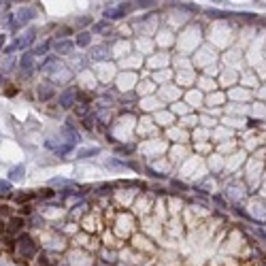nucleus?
<instances>
[{"mask_svg":"<svg viewBox=\"0 0 266 266\" xmlns=\"http://www.w3.org/2000/svg\"><path fill=\"white\" fill-rule=\"evenodd\" d=\"M17 251H19V256L21 258H34L36 253H39V247H36V243H34V238L32 236H28V234H19L17 236Z\"/></svg>","mask_w":266,"mask_h":266,"instance_id":"f257e3e1","label":"nucleus"},{"mask_svg":"<svg viewBox=\"0 0 266 266\" xmlns=\"http://www.w3.org/2000/svg\"><path fill=\"white\" fill-rule=\"evenodd\" d=\"M77 100H79V94L75 88H68L62 92V96H60V107L62 109H70V107H77Z\"/></svg>","mask_w":266,"mask_h":266,"instance_id":"f03ea898","label":"nucleus"},{"mask_svg":"<svg viewBox=\"0 0 266 266\" xmlns=\"http://www.w3.org/2000/svg\"><path fill=\"white\" fill-rule=\"evenodd\" d=\"M23 226H26V220H23L21 215H13L11 220L7 222V234H17V232H21L23 230Z\"/></svg>","mask_w":266,"mask_h":266,"instance_id":"7ed1b4c3","label":"nucleus"},{"mask_svg":"<svg viewBox=\"0 0 266 266\" xmlns=\"http://www.w3.org/2000/svg\"><path fill=\"white\" fill-rule=\"evenodd\" d=\"M130 9H132V7H130L128 3H124L122 7H117V9H107V11H104V17H107V19H122V17L128 15Z\"/></svg>","mask_w":266,"mask_h":266,"instance_id":"20e7f679","label":"nucleus"},{"mask_svg":"<svg viewBox=\"0 0 266 266\" xmlns=\"http://www.w3.org/2000/svg\"><path fill=\"white\" fill-rule=\"evenodd\" d=\"M54 49L58 56H68L72 49H75V43L68 41V39H62V41H56L54 43Z\"/></svg>","mask_w":266,"mask_h":266,"instance_id":"39448f33","label":"nucleus"},{"mask_svg":"<svg viewBox=\"0 0 266 266\" xmlns=\"http://www.w3.org/2000/svg\"><path fill=\"white\" fill-rule=\"evenodd\" d=\"M36 90H39V98L41 100H51L54 96H56V92H54V88L49 86V83H47V86H45V83H41Z\"/></svg>","mask_w":266,"mask_h":266,"instance_id":"423d86ee","label":"nucleus"},{"mask_svg":"<svg viewBox=\"0 0 266 266\" xmlns=\"http://www.w3.org/2000/svg\"><path fill=\"white\" fill-rule=\"evenodd\" d=\"M19 64H21V68H23V70L32 72V70H34V54H32V51L23 54V56H21V62H19Z\"/></svg>","mask_w":266,"mask_h":266,"instance_id":"0eeeda50","label":"nucleus"},{"mask_svg":"<svg viewBox=\"0 0 266 266\" xmlns=\"http://www.w3.org/2000/svg\"><path fill=\"white\" fill-rule=\"evenodd\" d=\"M32 39H34V30H28L23 36H19V39L15 41L17 43V49H23V47H28L30 43H32Z\"/></svg>","mask_w":266,"mask_h":266,"instance_id":"6e6552de","label":"nucleus"},{"mask_svg":"<svg viewBox=\"0 0 266 266\" xmlns=\"http://www.w3.org/2000/svg\"><path fill=\"white\" fill-rule=\"evenodd\" d=\"M34 15H36L34 9H21L19 13H17V21H19V23H26V21L34 19Z\"/></svg>","mask_w":266,"mask_h":266,"instance_id":"1a4fd4ad","label":"nucleus"},{"mask_svg":"<svg viewBox=\"0 0 266 266\" xmlns=\"http://www.w3.org/2000/svg\"><path fill=\"white\" fill-rule=\"evenodd\" d=\"M107 56H109V47H107V45L96 47V49L92 51V58H94V60H104Z\"/></svg>","mask_w":266,"mask_h":266,"instance_id":"9d476101","label":"nucleus"},{"mask_svg":"<svg viewBox=\"0 0 266 266\" xmlns=\"http://www.w3.org/2000/svg\"><path fill=\"white\" fill-rule=\"evenodd\" d=\"M90 43H92V34H90V32H79L75 45H79V47H88Z\"/></svg>","mask_w":266,"mask_h":266,"instance_id":"9b49d317","label":"nucleus"},{"mask_svg":"<svg viewBox=\"0 0 266 266\" xmlns=\"http://www.w3.org/2000/svg\"><path fill=\"white\" fill-rule=\"evenodd\" d=\"M21 177H23V166H21V164L15 166L13 171L9 173V181H21Z\"/></svg>","mask_w":266,"mask_h":266,"instance_id":"f8f14e48","label":"nucleus"},{"mask_svg":"<svg viewBox=\"0 0 266 266\" xmlns=\"http://www.w3.org/2000/svg\"><path fill=\"white\" fill-rule=\"evenodd\" d=\"M0 217H9V220L13 217V211H11L9 204H3V207H0Z\"/></svg>","mask_w":266,"mask_h":266,"instance_id":"ddd939ff","label":"nucleus"},{"mask_svg":"<svg viewBox=\"0 0 266 266\" xmlns=\"http://www.w3.org/2000/svg\"><path fill=\"white\" fill-rule=\"evenodd\" d=\"M96 153H98V149H96V147H92V149H81V151H79V158H90V155H96Z\"/></svg>","mask_w":266,"mask_h":266,"instance_id":"4468645a","label":"nucleus"},{"mask_svg":"<svg viewBox=\"0 0 266 266\" xmlns=\"http://www.w3.org/2000/svg\"><path fill=\"white\" fill-rule=\"evenodd\" d=\"M47 49H49V43H45V45H41V47H36V49L32 51L34 56H41V54H47Z\"/></svg>","mask_w":266,"mask_h":266,"instance_id":"2eb2a0df","label":"nucleus"},{"mask_svg":"<svg viewBox=\"0 0 266 266\" xmlns=\"http://www.w3.org/2000/svg\"><path fill=\"white\" fill-rule=\"evenodd\" d=\"M34 196H36L34 192H28V194H19V196H17V200H19V202H26V200H32Z\"/></svg>","mask_w":266,"mask_h":266,"instance_id":"dca6fc26","label":"nucleus"},{"mask_svg":"<svg viewBox=\"0 0 266 266\" xmlns=\"http://www.w3.org/2000/svg\"><path fill=\"white\" fill-rule=\"evenodd\" d=\"M9 190H11L9 181H0V194H9Z\"/></svg>","mask_w":266,"mask_h":266,"instance_id":"f3484780","label":"nucleus"},{"mask_svg":"<svg viewBox=\"0 0 266 266\" xmlns=\"http://www.w3.org/2000/svg\"><path fill=\"white\" fill-rule=\"evenodd\" d=\"M19 213H21V215H30V213H32V207H30V204H23Z\"/></svg>","mask_w":266,"mask_h":266,"instance_id":"a211bd4d","label":"nucleus"},{"mask_svg":"<svg viewBox=\"0 0 266 266\" xmlns=\"http://www.w3.org/2000/svg\"><path fill=\"white\" fill-rule=\"evenodd\" d=\"M107 28H109V23H98V26H94L96 32H107Z\"/></svg>","mask_w":266,"mask_h":266,"instance_id":"6ab92c4d","label":"nucleus"},{"mask_svg":"<svg viewBox=\"0 0 266 266\" xmlns=\"http://www.w3.org/2000/svg\"><path fill=\"white\" fill-rule=\"evenodd\" d=\"M36 196H45V198H51V196H54V192H51V190H41V194H36Z\"/></svg>","mask_w":266,"mask_h":266,"instance_id":"aec40b11","label":"nucleus"},{"mask_svg":"<svg viewBox=\"0 0 266 266\" xmlns=\"http://www.w3.org/2000/svg\"><path fill=\"white\" fill-rule=\"evenodd\" d=\"M7 234V226L3 224V222H0V236H5Z\"/></svg>","mask_w":266,"mask_h":266,"instance_id":"412c9836","label":"nucleus"},{"mask_svg":"<svg viewBox=\"0 0 266 266\" xmlns=\"http://www.w3.org/2000/svg\"><path fill=\"white\" fill-rule=\"evenodd\" d=\"M15 94H17L15 88H7V96H15Z\"/></svg>","mask_w":266,"mask_h":266,"instance_id":"4be33fe9","label":"nucleus"},{"mask_svg":"<svg viewBox=\"0 0 266 266\" xmlns=\"http://www.w3.org/2000/svg\"><path fill=\"white\" fill-rule=\"evenodd\" d=\"M68 34H70V28H64V30H60L58 36H68Z\"/></svg>","mask_w":266,"mask_h":266,"instance_id":"5701e85b","label":"nucleus"},{"mask_svg":"<svg viewBox=\"0 0 266 266\" xmlns=\"http://www.w3.org/2000/svg\"><path fill=\"white\" fill-rule=\"evenodd\" d=\"M3 45H5V36H3V34H0V47H3Z\"/></svg>","mask_w":266,"mask_h":266,"instance_id":"b1692460","label":"nucleus"},{"mask_svg":"<svg viewBox=\"0 0 266 266\" xmlns=\"http://www.w3.org/2000/svg\"><path fill=\"white\" fill-rule=\"evenodd\" d=\"M3 86H5V77H3V75H0V88H3Z\"/></svg>","mask_w":266,"mask_h":266,"instance_id":"393cba45","label":"nucleus"}]
</instances>
